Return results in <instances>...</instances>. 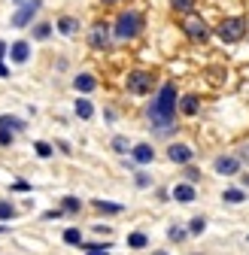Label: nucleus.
<instances>
[{"mask_svg":"<svg viewBox=\"0 0 249 255\" xmlns=\"http://www.w3.org/2000/svg\"><path fill=\"white\" fill-rule=\"evenodd\" d=\"M173 116H176V85L167 82L158 91V98L152 101V107H149V122L155 128H167L173 122Z\"/></svg>","mask_w":249,"mask_h":255,"instance_id":"nucleus-1","label":"nucleus"},{"mask_svg":"<svg viewBox=\"0 0 249 255\" xmlns=\"http://www.w3.org/2000/svg\"><path fill=\"white\" fill-rule=\"evenodd\" d=\"M140 15L137 12H122L119 18H116V37L119 40H131V37H137L140 34Z\"/></svg>","mask_w":249,"mask_h":255,"instance_id":"nucleus-2","label":"nucleus"},{"mask_svg":"<svg viewBox=\"0 0 249 255\" xmlns=\"http://www.w3.org/2000/svg\"><path fill=\"white\" fill-rule=\"evenodd\" d=\"M219 40L222 43H237V40H243V34H246V21L240 18V15H234V18H225L222 24H219Z\"/></svg>","mask_w":249,"mask_h":255,"instance_id":"nucleus-3","label":"nucleus"},{"mask_svg":"<svg viewBox=\"0 0 249 255\" xmlns=\"http://www.w3.org/2000/svg\"><path fill=\"white\" fill-rule=\"evenodd\" d=\"M182 27H185V34H189L195 43H204V40L210 37V27H207V21H204V18H198V15H189Z\"/></svg>","mask_w":249,"mask_h":255,"instance_id":"nucleus-4","label":"nucleus"},{"mask_svg":"<svg viewBox=\"0 0 249 255\" xmlns=\"http://www.w3.org/2000/svg\"><path fill=\"white\" fill-rule=\"evenodd\" d=\"M128 91H131V94H146V91H152V73H143V70L128 73Z\"/></svg>","mask_w":249,"mask_h":255,"instance_id":"nucleus-5","label":"nucleus"},{"mask_svg":"<svg viewBox=\"0 0 249 255\" xmlns=\"http://www.w3.org/2000/svg\"><path fill=\"white\" fill-rule=\"evenodd\" d=\"M37 9H40V0H30V3H21V9L12 15V24H15V27H24L30 18L37 15Z\"/></svg>","mask_w":249,"mask_h":255,"instance_id":"nucleus-6","label":"nucleus"},{"mask_svg":"<svg viewBox=\"0 0 249 255\" xmlns=\"http://www.w3.org/2000/svg\"><path fill=\"white\" fill-rule=\"evenodd\" d=\"M88 43L95 46V49H104L107 43H110V24H104V21H98L95 27H91V37H88Z\"/></svg>","mask_w":249,"mask_h":255,"instance_id":"nucleus-7","label":"nucleus"},{"mask_svg":"<svg viewBox=\"0 0 249 255\" xmlns=\"http://www.w3.org/2000/svg\"><path fill=\"white\" fill-rule=\"evenodd\" d=\"M167 158L173 164H189L192 161V149L185 146V143H173L170 149H167Z\"/></svg>","mask_w":249,"mask_h":255,"instance_id":"nucleus-8","label":"nucleus"},{"mask_svg":"<svg viewBox=\"0 0 249 255\" xmlns=\"http://www.w3.org/2000/svg\"><path fill=\"white\" fill-rule=\"evenodd\" d=\"M131 155H134V161H137V164H152L155 149H152L149 143H140V146H134V149H131Z\"/></svg>","mask_w":249,"mask_h":255,"instance_id":"nucleus-9","label":"nucleus"},{"mask_svg":"<svg viewBox=\"0 0 249 255\" xmlns=\"http://www.w3.org/2000/svg\"><path fill=\"white\" fill-rule=\"evenodd\" d=\"M216 173L234 176V173H240V161H237V158H219V161H216Z\"/></svg>","mask_w":249,"mask_h":255,"instance_id":"nucleus-10","label":"nucleus"},{"mask_svg":"<svg viewBox=\"0 0 249 255\" xmlns=\"http://www.w3.org/2000/svg\"><path fill=\"white\" fill-rule=\"evenodd\" d=\"M9 55H12V61H15V64H24V61H27V55H30V46H27L24 40H18V43H12Z\"/></svg>","mask_w":249,"mask_h":255,"instance_id":"nucleus-11","label":"nucleus"},{"mask_svg":"<svg viewBox=\"0 0 249 255\" xmlns=\"http://www.w3.org/2000/svg\"><path fill=\"white\" fill-rule=\"evenodd\" d=\"M73 85H76V91H82V94H88V91H95V76H88V73H79L76 79H73Z\"/></svg>","mask_w":249,"mask_h":255,"instance_id":"nucleus-12","label":"nucleus"},{"mask_svg":"<svg viewBox=\"0 0 249 255\" xmlns=\"http://www.w3.org/2000/svg\"><path fill=\"white\" fill-rule=\"evenodd\" d=\"M173 198L182 201V204H192V201H195V188H192V185H176V188H173Z\"/></svg>","mask_w":249,"mask_h":255,"instance_id":"nucleus-13","label":"nucleus"},{"mask_svg":"<svg viewBox=\"0 0 249 255\" xmlns=\"http://www.w3.org/2000/svg\"><path fill=\"white\" fill-rule=\"evenodd\" d=\"M222 198H225V204H243L246 201V191L243 188H225Z\"/></svg>","mask_w":249,"mask_h":255,"instance_id":"nucleus-14","label":"nucleus"},{"mask_svg":"<svg viewBox=\"0 0 249 255\" xmlns=\"http://www.w3.org/2000/svg\"><path fill=\"white\" fill-rule=\"evenodd\" d=\"M95 207L101 210V213H107V216H119L124 207L122 204H113V201H95Z\"/></svg>","mask_w":249,"mask_h":255,"instance_id":"nucleus-15","label":"nucleus"},{"mask_svg":"<svg viewBox=\"0 0 249 255\" xmlns=\"http://www.w3.org/2000/svg\"><path fill=\"white\" fill-rule=\"evenodd\" d=\"M76 18H70V15H64V18H58V30L61 34H76Z\"/></svg>","mask_w":249,"mask_h":255,"instance_id":"nucleus-16","label":"nucleus"},{"mask_svg":"<svg viewBox=\"0 0 249 255\" xmlns=\"http://www.w3.org/2000/svg\"><path fill=\"white\" fill-rule=\"evenodd\" d=\"M179 107H182V113H185V116H195V113H198V98H195V94H185Z\"/></svg>","mask_w":249,"mask_h":255,"instance_id":"nucleus-17","label":"nucleus"},{"mask_svg":"<svg viewBox=\"0 0 249 255\" xmlns=\"http://www.w3.org/2000/svg\"><path fill=\"white\" fill-rule=\"evenodd\" d=\"M76 116H79V119H91V116H95L91 101H76Z\"/></svg>","mask_w":249,"mask_h":255,"instance_id":"nucleus-18","label":"nucleus"},{"mask_svg":"<svg viewBox=\"0 0 249 255\" xmlns=\"http://www.w3.org/2000/svg\"><path fill=\"white\" fill-rule=\"evenodd\" d=\"M0 128H6V131H9V128H12V131H21L24 122L21 119H12V116H0Z\"/></svg>","mask_w":249,"mask_h":255,"instance_id":"nucleus-19","label":"nucleus"},{"mask_svg":"<svg viewBox=\"0 0 249 255\" xmlns=\"http://www.w3.org/2000/svg\"><path fill=\"white\" fill-rule=\"evenodd\" d=\"M146 234H140V231H134V234H128V246L131 249H146Z\"/></svg>","mask_w":249,"mask_h":255,"instance_id":"nucleus-20","label":"nucleus"},{"mask_svg":"<svg viewBox=\"0 0 249 255\" xmlns=\"http://www.w3.org/2000/svg\"><path fill=\"white\" fill-rule=\"evenodd\" d=\"M61 207H64L67 213H79V210H82V201L70 195V198H64V201H61Z\"/></svg>","mask_w":249,"mask_h":255,"instance_id":"nucleus-21","label":"nucleus"},{"mask_svg":"<svg viewBox=\"0 0 249 255\" xmlns=\"http://www.w3.org/2000/svg\"><path fill=\"white\" fill-rule=\"evenodd\" d=\"M204 228H207V222H204L201 216H195V219L189 222V234H195V237H198V234H204Z\"/></svg>","mask_w":249,"mask_h":255,"instance_id":"nucleus-22","label":"nucleus"},{"mask_svg":"<svg viewBox=\"0 0 249 255\" xmlns=\"http://www.w3.org/2000/svg\"><path fill=\"white\" fill-rule=\"evenodd\" d=\"M64 240H67L70 246H79V243H82V234H79L76 228H67V231H64Z\"/></svg>","mask_w":249,"mask_h":255,"instance_id":"nucleus-23","label":"nucleus"},{"mask_svg":"<svg viewBox=\"0 0 249 255\" xmlns=\"http://www.w3.org/2000/svg\"><path fill=\"white\" fill-rule=\"evenodd\" d=\"M49 34H52V24H46V21H43V24H37V27H34V37H37V40H46V37H49Z\"/></svg>","mask_w":249,"mask_h":255,"instance_id":"nucleus-24","label":"nucleus"},{"mask_svg":"<svg viewBox=\"0 0 249 255\" xmlns=\"http://www.w3.org/2000/svg\"><path fill=\"white\" fill-rule=\"evenodd\" d=\"M88 255H110V246H104V243H88Z\"/></svg>","mask_w":249,"mask_h":255,"instance_id":"nucleus-25","label":"nucleus"},{"mask_svg":"<svg viewBox=\"0 0 249 255\" xmlns=\"http://www.w3.org/2000/svg\"><path fill=\"white\" fill-rule=\"evenodd\" d=\"M0 219H15V210H12V204L0 201Z\"/></svg>","mask_w":249,"mask_h":255,"instance_id":"nucleus-26","label":"nucleus"},{"mask_svg":"<svg viewBox=\"0 0 249 255\" xmlns=\"http://www.w3.org/2000/svg\"><path fill=\"white\" fill-rule=\"evenodd\" d=\"M113 149L116 152H128V140H124V137H113Z\"/></svg>","mask_w":249,"mask_h":255,"instance_id":"nucleus-27","label":"nucleus"},{"mask_svg":"<svg viewBox=\"0 0 249 255\" xmlns=\"http://www.w3.org/2000/svg\"><path fill=\"white\" fill-rule=\"evenodd\" d=\"M34 149H37V155H40V158H49V155H52V146H49V143H37Z\"/></svg>","mask_w":249,"mask_h":255,"instance_id":"nucleus-28","label":"nucleus"},{"mask_svg":"<svg viewBox=\"0 0 249 255\" xmlns=\"http://www.w3.org/2000/svg\"><path fill=\"white\" fill-rule=\"evenodd\" d=\"M12 143V131H6V128H0V146H9Z\"/></svg>","mask_w":249,"mask_h":255,"instance_id":"nucleus-29","label":"nucleus"},{"mask_svg":"<svg viewBox=\"0 0 249 255\" xmlns=\"http://www.w3.org/2000/svg\"><path fill=\"white\" fill-rule=\"evenodd\" d=\"M170 240H176V243L185 240V228H176V225H173V228H170Z\"/></svg>","mask_w":249,"mask_h":255,"instance_id":"nucleus-30","label":"nucleus"},{"mask_svg":"<svg viewBox=\"0 0 249 255\" xmlns=\"http://www.w3.org/2000/svg\"><path fill=\"white\" fill-rule=\"evenodd\" d=\"M46 219H61V216H64V213H61V210H49V213H43Z\"/></svg>","mask_w":249,"mask_h":255,"instance_id":"nucleus-31","label":"nucleus"},{"mask_svg":"<svg viewBox=\"0 0 249 255\" xmlns=\"http://www.w3.org/2000/svg\"><path fill=\"white\" fill-rule=\"evenodd\" d=\"M137 185H149V176L146 173H137Z\"/></svg>","mask_w":249,"mask_h":255,"instance_id":"nucleus-32","label":"nucleus"},{"mask_svg":"<svg viewBox=\"0 0 249 255\" xmlns=\"http://www.w3.org/2000/svg\"><path fill=\"white\" fill-rule=\"evenodd\" d=\"M12 188H15V191H27V188H30V185H27V182H21V179H18V182H15V185H12Z\"/></svg>","mask_w":249,"mask_h":255,"instance_id":"nucleus-33","label":"nucleus"},{"mask_svg":"<svg viewBox=\"0 0 249 255\" xmlns=\"http://www.w3.org/2000/svg\"><path fill=\"white\" fill-rule=\"evenodd\" d=\"M0 76H9V67H6L3 61H0Z\"/></svg>","mask_w":249,"mask_h":255,"instance_id":"nucleus-34","label":"nucleus"},{"mask_svg":"<svg viewBox=\"0 0 249 255\" xmlns=\"http://www.w3.org/2000/svg\"><path fill=\"white\" fill-rule=\"evenodd\" d=\"M3 52H6V43H0V58H3Z\"/></svg>","mask_w":249,"mask_h":255,"instance_id":"nucleus-35","label":"nucleus"},{"mask_svg":"<svg viewBox=\"0 0 249 255\" xmlns=\"http://www.w3.org/2000/svg\"><path fill=\"white\" fill-rule=\"evenodd\" d=\"M243 182H246V185H249V173H246V176H243Z\"/></svg>","mask_w":249,"mask_h":255,"instance_id":"nucleus-36","label":"nucleus"},{"mask_svg":"<svg viewBox=\"0 0 249 255\" xmlns=\"http://www.w3.org/2000/svg\"><path fill=\"white\" fill-rule=\"evenodd\" d=\"M155 255H167V252H161V249H158V252H155Z\"/></svg>","mask_w":249,"mask_h":255,"instance_id":"nucleus-37","label":"nucleus"},{"mask_svg":"<svg viewBox=\"0 0 249 255\" xmlns=\"http://www.w3.org/2000/svg\"><path fill=\"white\" fill-rule=\"evenodd\" d=\"M104 3H116V0H104Z\"/></svg>","mask_w":249,"mask_h":255,"instance_id":"nucleus-38","label":"nucleus"}]
</instances>
